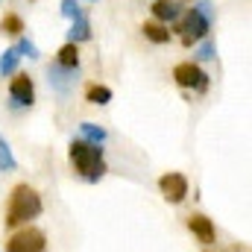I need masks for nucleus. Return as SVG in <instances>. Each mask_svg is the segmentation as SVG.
Masks as SVG:
<instances>
[{"mask_svg": "<svg viewBox=\"0 0 252 252\" xmlns=\"http://www.w3.org/2000/svg\"><path fill=\"white\" fill-rule=\"evenodd\" d=\"M67 158H70V167H73L85 182H100L103 173H106L103 150H100L97 144H88V141H70V147H67Z\"/></svg>", "mask_w": 252, "mask_h": 252, "instance_id": "f257e3e1", "label": "nucleus"}, {"mask_svg": "<svg viewBox=\"0 0 252 252\" xmlns=\"http://www.w3.org/2000/svg\"><path fill=\"white\" fill-rule=\"evenodd\" d=\"M41 196L38 190L30 188V185H15L12 196H9V205H6V226H24L30 220H35L41 214Z\"/></svg>", "mask_w": 252, "mask_h": 252, "instance_id": "f03ea898", "label": "nucleus"}, {"mask_svg": "<svg viewBox=\"0 0 252 252\" xmlns=\"http://www.w3.org/2000/svg\"><path fill=\"white\" fill-rule=\"evenodd\" d=\"M211 21H214V6H211V0H196V6H190L188 15L179 21L176 32H182V41H185V44H193V38H205V35H208Z\"/></svg>", "mask_w": 252, "mask_h": 252, "instance_id": "7ed1b4c3", "label": "nucleus"}, {"mask_svg": "<svg viewBox=\"0 0 252 252\" xmlns=\"http://www.w3.org/2000/svg\"><path fill=\"white\" fill-rule=\"evenodd\" d=\"M44 247H47V238L35 226H24L6 241V252H44Z\"/></svg>", "mask_w": 252, "mask_h": 252, "instance_id": "20e7f679", "label": "nucleus"}, {"mask_svg": "<svg viewBox=\"0 0 252 252\" xmlns=\"http://www.w3.org/2000/svg\"><path fill=\"white\" fill-rule=\"evenodd\" d=\"M9 100L15 109H30L35 103V85H32V76L27 73H15V79L9 82Z\"/></svg>", "mask_w": 252, "mask_h": 252, "instance_id": "39448f33", "label": "nucleus"}, {"mask_svg": "<svg viewBox=\"0 0 252 252\" xmlns=\"http://www.w3.org/2000/svg\"><path fill=\"white\" fill-rule=\"evenodd\" d=\"M173 79L182 85V88H193V91H205L208 88V73L193 62H182L173 67Z\"/></svg>", "mask_w": 252, "mask_h": 252, "instance_id": "423d86ee", "label": "nucleus"}, {"mask_svg": "<svg viewBox=\"0 0 252 252\" xmlns=\"http://www.w3.org/2000/svg\"><path fill=\"white\" fill-rule=\"evenodd\" d=\"M158 188H161V193H164V199L167 202H182L185 196H188V179L182 176V173H164L161 179H158Z\"/></svg>", "mask_w": 252, "mask_h": 252, "instance_id": "0eeeda50", "label": "nucleus"}, {"mask_svg": "<svg viewBox=\"0 0 252 252\" xmlns=\"http://www.w3.org/2000/svg\"><path fill=\"white\" fill-rule=\"evenodd\" d=\"M153 18H156L158 24L179 21V18H182V3H179V0H156V3H153Z\"/></svg>", "mask_w": 252, "mask_h": 252, "instance_id": "6e6552de", "label": "nucleus"}, {"mask_svg": "<svg viewBox=\"0 0 252 252\" xmlns=\"http://www.w3.org/2000/svg\"><path fill=\"white\" fill-rule=\"evenodd\" d=\"M188 229L202 241V244H214V223L205 214H190L188 217Z\"/></svg>", "mask_w": 252, "mask_h": 252, "instance_id": "1a4fd4ad", "label": "nucleus"}, {"mask_svg": "<svg viewBox=\"0 0 252 252\" xmlns=\"http://www.w3.org/2000/svg\"><path fill=\"white\" fill-rule=\"evenodd\" d=\"M47 76H50V85L59 91V94H64L67 88H70V82H73V76H76V70H67V67H59V64L53 62L50 67H47Z\"/></svg>", "mask_w": 252, "mask_h": 252, "instance_id": "9d476101", "label": "nucleus"}, {"mask_svg": "<svg viewBox=\"0 0 252 252\" xmlns=\"http://www.w3.org/2000/svg\"><path fill=\"white\" fill-rule=\"evenodd\" d=\"M56 64L67 67V70H79V44H62L59 53H56Z\"/></svg>", "mask_w": 252, "mask_h": 252, "instance_id": "9b49d317", "label": "nucleus"}, {"mask_svg": "<svg viewBox=\"0 0 252 252\" xmlns=\"http://www.w3.org/2000/svg\"><path fill=\"white\" fill-rule=\"evenodd\" d=\"M88 38H91V24H88V18H85V15L73 18L70 32H67V41H70V44H82V41H88Z\"/></svg>", "mask_w": 252, "mask_h": 252, "instance_id": "f8f14e48", "label": "nucleus"}, {"mask_svg": "<svg viewBox=\"0 0 252 252\" xmlns=\"http://www.w3.org/2000/svg\"><path fill=\"white\" fill-rule=\"evenodd\" d=\"M141 32H144L147 41H153V44H167V41H170V30H167L164 24H158V21H147V24L141 27Z\"/></svg>", "mask_w": 252, "mask_h": 252, "instance_id": "ddd939ff", "label": "nucleus"}, {"mask_svg": "<svg viewBox=\"0 0 252 252\" xmlns=\"http://www.w3.org/2000/svg\"><path fill=\"white\" fill-rule=\"evenodd\" d=\"M85 100L94 103V106H106V103H112V88H106V85H88L85 88Z\"/></svg>", "mask_w": 252, "mask_h": 252, "instance_id": "4468645a", "label": "nucleus"}, {"mask_svg": "<svg viewBox=\"0 0 252 252\" xmlns=\"http://www.w3.org/2000/svg\"><path fill=\"white\" fill-rule=\"evenodd\" d=\"M79 132H82V138L88 141V144H97V147H103V141H106V129L97 124H91V121H85V124H79Z\"/></svg>", "mask_w": 252, "mask_h": 252, "instance_id": "2eb2a0df", "label": "nucleus"}, {"mask_svg": "<svg viewBox=\"0 0 252 252\" xmlns=\"http://www.w3.org/2000/svg\"><path fill=\"white\" fill-rule=\"evenodd\" d=\"M18 62H21L18 50H15V47H9V50L0 56V76H12V73L18 70Z\"/></svg>", "mask_w": 252, "mask_h": 252, "instance_id": "dca6fc26", "label": "nucleus"}, {"mask_svg": "<svg viewBox=\"0 0 252 252\" xmlns=\"http://www.w3.org/2000/svg\"><path fill=\"white\" fill-rule=\"evenodd\" d=\"M0 30H3L6 35H21V32H24V21H21L18 15H6V18L0 21Z\"/></svg>", "mask_w": 252, "mask_h": 252, "instance_id": "f3484780", "label": "nucleus"}, {"mask_svg": "<svg viewBox=\"0 0 252 252\" xmlns=\"http://www.w3.org/2000/svg\"><path fill=\"white\" fill-rule=\"evenodd\" d=\"M18 167V161H15V156H12V150H9V144L3 141V135H0V170L6 173V170H15Z\"/></svg>", "mask_w": 252, "mask_h": 252, "instance_id": "a211bd4d", "label": "nucleus"}, {"mask_svg": "<svg viewBox=\"0 0 252 252\" xmlns=\"http://www.w3.org/2000/svg\"><path fill=\"white\" fill-rule=\"evenodd\" d=\"M15 50H18V56H30V59H38V47H35L30 38H18Z\"/></svg>", "mask_w": 252, "mask_h": 252, "instance_id": "6ab92c4d", "label": "nucleus"}, {"mask_svg": "<svg viewBox=\"0 0 252 252\" xmlns=\"http://www.w3.org/2000/svg\"><path fill=\"white\" fill-rule=\"evenodd\" d=\"M62 15L73 21V18H79V15H85V12H82V6H79L76 0H62Z\"/></svg>", "mask_w": 252, "mask_h": 252, "instance_id": "aec40b11", "label": "nucleus"}, {"mask_svg": "<svg viewBox=\"0 0 252 252\" xmlns=\"http://www.w3.org/2000/svg\"><path fill=\"white\" fill-rule=\"evenodd\" d=\"M193 56H196L199 62H208V59H214V44H211V41H202V44H199V50H196Z\"/></svg>", "mask_w": 252, "mask_h": 252, "instance_id": "412c9836", "label": "nucleus"}]
</instances>
